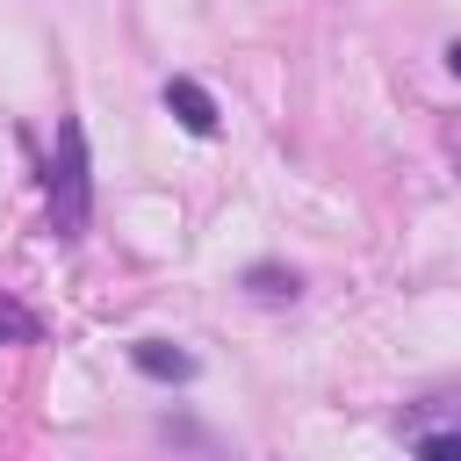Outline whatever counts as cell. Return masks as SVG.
<instances>
[{"instance_id":"cell-5","label":"cell","mask_w":461,"mask_h":461,"mask_svg":"<svg viewBox=\"0 0 461 461\" xmlns=\"http://www.w3.org/2000/svg\"><path fill=\"white\" fill-rule=\"evenodd\" d=\"M29 339H36V317L14 295H0V346H29Z\"/></svg>"},{"instance_id":"cell-4","label":"cell","mask_w":461,"mask_h":461,"mask_svg":"<svg viewBox=\"0 0 461 461\" xmlns=\"http://www.w3.org/2000/svg\"><path fill=\"white\" fill-rule=\"evenodd\" d=\"M245 288H252L259 303H288V295H295V274H288V267H245Z\"/></svg>"},{"instance_id":"cell-1","label":"cell","mask_w":461,"mask_h":461,"mask_svg":"<svg viewBox=\"0 0 461 461\" xmlns=\"http://www.w3.org/2000/svg\"><path fill=\"white\" fill-rule=\"evenodd\" d=\"M86 216H94L86 130H79V115H58V144H50V230L72 245V238H86Z\"/></svg>"},{"instance_id":"cell-7","label":"cell","mask_w":461,"mask_h":461,"mask_svg":"<svg viewBox=\"0 0 461 461\" xmlns=\"http://www.w3.org/2000/svg\"><path fill=\"white\" fill-rule=\"evenodd\" d=\"M447 65H454V79H461V43H447Z\"/></svg>"},{"instance_id":"cell-2","label":"cell","mask_w":461,"mask_h":461,"mask_svg":"<svg viewBox=\"0 0 461 461\" xmlns=\"http://www.w3.org/2000/svg\"><path fill=\"white\" fill-rule=\"evenodd\" d=\"M166 108L180 115V130L216 137V101H209V86H194V79H166Z\"/></svg>"},{"instance_id":"cell-3","label":"cell","mask_w":461,"mask_h":461,"mask_svg":"<svg viewBox=\"0 0 461 461\" xmlns=\"http://www.w3.org/2000/svg\"><path fill=\"white\" fill-rule=\"evenodd\" d=\"M130 360H137V375H151V382H187V375H194V353H180L173 339H137Z\"/></svg>"},{"instance_id":"cell-6","label":"cell","mask_w":461,"mask_h":461,"mask_svg":"<svg viewBox=\"0 0 461 461\" xmlns=\"http://www.w3.org/2000/svg\"><path fill=\"white\" fill-rule=\"evenodd\" d=\"M418 461H461V432H425L418 439Z\"/></svg>"}]
</instances>
